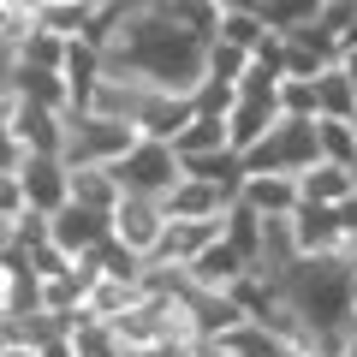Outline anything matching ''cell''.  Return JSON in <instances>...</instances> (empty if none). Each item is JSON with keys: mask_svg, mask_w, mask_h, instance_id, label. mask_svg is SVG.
<instances>
[{"mask_svg": "<svg viewBox=\"0 0 357 357\" xmlns=\"http://www.w3.org/2000/svg\"><path fill=\"white\" fill-rule=\"evenodd\" d=\"M238 203L256 215H292L298 208V173H244L238 178Z\"/></svg>", "mask_w": 357, "mask_h": 357, "instance_id": "cell-10", "label": "cell"}, {"mask_svg": "<svg viewBox=\"0 0 357 357\" xmlns=\"http://www.w3.org/2000/svg\"><path fill=\"white\" fill-rule=\"evenodd\" d=\"M13 66H18V54H13V42H0V84H13Z\"/></svg>", "mask_w": 357, "mask_h": 357, "instance_id": "cell-20", "label": "cell"}, {"mask_svg": "<svg viewBox=\"0 0 357 357\" xmlns=\"http://www.w3.org/2000/svg\"><path fill=\"white\" fill-rule=\"evenodd\" d=\"M357 191V167H340V161H310L298 173V203H316V208H333Z\"/></svg>", "mask_w": 357, "mask_h": 357, "instance_id": "cell-11", "label": "cell"}, {"mask_svg": "<svg viewBox=\"0 0 357 357\" xmlns=\"http://www.w3.org/2000/svg\"><path fill=\"white\" fill-rule=\"evenodd\" d=\"M6 131L18 137V149H24V155H60L66 114H60V107L30 102V96H6Z\"/></svg>", "mask_w": 357, "mask_h": 357, "instance_id": "cell-4", "label": "cell"}, {"mask_svg": "<svg viewBox=\"0 0 357 357\" xmlns=\"http://www.w3.org/2000/svg\"><path fill=\"white\" fill-rule=\"evenodd\" d=\"M268 36L262 13H250V6H220V24H215V42H227V48H244L250 54L256 42Z\"/></svg>", "mask_w": 357, "mask_h": 357, "instance_id": "cell-16", "label": "cell"}, {"mask_svg": "<svg viewBox=\"0 0 357 357\" xmlns=\"http://www.w3.org/2000/svg\"><path fill=\"white\" fill-rule=\"evenodd\" d=\"M107 232H114V227H107V215H102V208H84V203H72V197H66V203L48 215V238L60 244V250L72 256V262H77V256H89L96 244L107 238Z\"/></svg>", "mask_w": 357, "mask_h": 357, "instance_id": "cell-6", "label": "cell"}, {"mask_svg": "<svg viewBox=\"0 0 357 357\" xmlns=\"http://www.w3.org/2000/svg\"><path fill=\"white\" fill-rule=\"evenodd\" d=\"M316 161L357 167V131H351V119H321L316 114Z\"/></svg>", "mask_w": 357, "mask_h": 357, "instance_id": "cell-17", "label": "cell"}, {"mask_svg": "<svg viewBox=\"0 0 357 357\" xmlns=\"http://www.w3.org/2000/svg\"><path fill=\"white\" fill-rule=\"evenodd\" d=\"M137 143V126L102 107H66V131H60V161L66 167H107Z\"/></svg>", "mask_w": 357, "mask_h": 357, "instance_id": "cell-1", "label": "cell"}, {"mask_svg": "<svg viewBox=\"0 0 357 357\" xmlns=\"http://www.w3.org/2000/svg\"><path fill=\"white\" fill-rule=\"evenodd\" d=\"M250 274V256L232 250L227 238H208L203 250L185 262V286H197V292H227L232 280H244Z\"/></svg>", "mask_w": 357, "mask_h": 357, "instance_id": "cell-7", "label": "cell"}, {"mask_svg": "<svg viewBox=\"0 0 357 357\" xmlns=\"http://www.w3.org/2000/svg\"><path fill=\"white\" fill-rule=\"evenodd\" d=\"M107 227H114L119 244H131L137 256H149L155 238H161V227H167V215H161V203H155V197H126V191H119V203H114V215H107Z\"/></svg>", "mask_w": 357, "mask_h": 357, "instance_id": "cell-8", "label": "cell"}, {"mask_svg": "<svg viewBox=\"0 0 357 357\" xmlns=\"http://www.w3.org/2000/svg\"><path fill=\"white\" fill-rule=\"evenodd\" d=\"M232 203V191H220V185H208V178H191L178 173L173 191L161 197V215L167 220H220V208Z\"/></svg>", "mask_w": 357, "mask_h": 357, "instance_id": "cell-9", "label": "cell"}, {"mask_svg": "<svg viewBox=\"0 0 357 357\" xmlns=\"http://www.w3.org/2000/svg\"><path fill=\"white\" fill-rule=\"evenodd\" d=\"M107 173H114V185H119L126 197H155V203H161L185 167H178L173 143H161V137H137L126 155H119V161H107Z\"/></svg>", "mask_w": 357, "mask_h": 357, "instance_id": "cell-2", "label": "cell"}, {"mask_svg": "<svg viewBox=\"0 0 357 357\" xmlns=\"http://www.w3.org/2000/svg\"><path fill=\"white\" fill-rule=\"evenodd\" d=\"M310 89H316V114L321 119H351L357 114V84L345 77V66H321L316 77H310Z\"/></svg>", "mask_w": 357, "mask_h": 357, "instance_id": "cell-12", "label": "cell"}, {"mask_svg": "<svg viewBox=\"0 0 357 357\" xmlns=\"http://www.w3.org/2000/svg\"><path fill=\"white\" fill-rule=\"evenodd\" d=\"M351 131H357V114H351Z\"/></svg>", "mask_w": 357, "mask_h": 357, "instance_id": "cell-21", "label": "cell"}, {"mask_svg": "<svg viewBox=\"0 0 357 357\" xmlns=\"http://www.w3.org/2000/svg\"><path fill=\"white\" fill-rule=\"evenodd\" d=\"M72 203L114 215V203H119V185H114V173H107V167H72Z\"/></svg>", "mask_w": 357, "mask_h": 357, "instance_id": "cell-15", "label": "cell"}, {"mask_svg": "<svg viewBox=\"0 0 357 357\" xmlns=\"http://www.w3.org/2000/svg\"><path fill=\"white\" fill-rule=\"evenodd\" d=\"M161 13L173 18L178 30H191V36L215 42V24H220V0H161Z\"/></svg>", "mask_w": 357, "mask_h": 357, "instance_id": "cell-18", "label": "cell"}, {"mask_svg": "<svg viewBox=\"0 0 357 357\" xmlns=\"http://www.w3.org/2000/svg\"><path fill=\"white\" fill-rule=\"evenodd\" d=\"M316 6H321V0H262L256 13H262L268 30H298V24H310V18H316Z\"/></svg>", "mask_w": 357, "mask_h": 357, "instance_id": "cell-19", "label": "cell"}, {"mask_svg": "<svg viewBox=\"0 0 357 357\" xmlns=\"http://www.w3.org/2000/svg\"><path fill=\"white\" fill-rule=\"evenodd\" d=\"M18 191H24V208L54 215V208L72 197V167H66L60 155H24V161H18Z\"/></svg>", "mask_w": 357, "mask_h": 357, "instance_id": "cell-5", "label": "cell"}, {"mask_svg": "<svg viewBox=\"0 0 357 357\" xmlns=\"http://www.w3.org/2000/svg\"><path fill=\"white\" fill-rule=\"evenodd\" d=\"M208 149H227V119H220V114H191L185 126L173 131V155H178V161L208 155Z\"/></svg>", "mask_w": 357, "mask_h": 357, "instance_id": "cell-13", "label": "cell"}, {"mask_svg": "<svg viewBox=\"0 0 357 357\" xmlns=\"http://www.w3.org/2000/svg\"><path fill=\"white\" fill-rule=\"evenodd\" d=\"M191 178H208V185H220V191L238 197V178H244V155L238 149H208V155H191V161H178Z\"/></svg>", "mask_w": 357, "mask_h": 357, "instance_id": "cell-14", "label": "cell"}, {"mask_svg": "<svg viewBox=\"0 0 357 357\" xmlns=\"http://www.w3.org/2000/svg\"><path fill=\"white\" fill-rule=\"evenodd\" d=\"M316 161V119H274L268 137L244 149V173H304Z\"/></svg>", "mask_w": 357, "mask_h": 357, "instance_id": "cell-3", "label": "cell"}]
</instances>
